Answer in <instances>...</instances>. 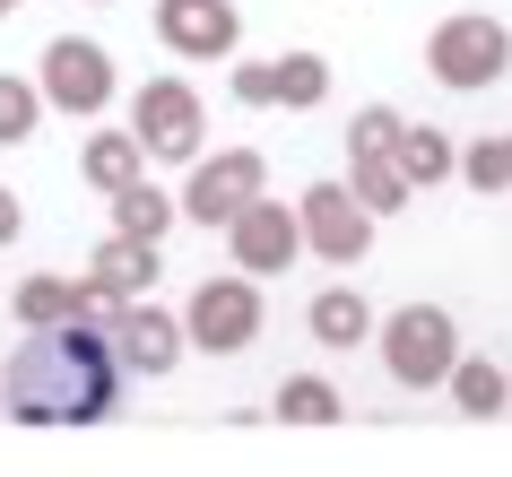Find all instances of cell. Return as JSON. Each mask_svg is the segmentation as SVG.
Returning <instances> with one entry per match:
<instances>
[{
    "instance_id": "cell-1",
    "label": "cell",
    "mask_w": 512,
    "mask_h": 477,
    "mask_svg": "<svg viewBox=\"0 0 512 477\" xmlns=\"http://www.w3.org/2000/svg\"><path fill=\"white\" fill-rule=\"evenodd\" d=\"M122 399V356L87 321H44L0 373V408L18 425H105Z\"/></svg>"
},
{
    "instance_id": "cell-2",
    "label": "cell",
    "mask_w": 512,
    "mask_h": 477,
    "mask_svg": "<svg viewBox=\"0 0 512 477\" xmlns=\"http://www.w3.org/2000/svg\"><path fill=\"white\" fill-rule=\"evenodd\" d=\"M460 356V330L443 304H400V313L382 321V365H391V382L400 391H426V382H443Z\"/></svg>"
},
{
    "instance_id": "cell-3",
    "label": "cell",
    "mask_w": 512,
    "mask_h": 477,
    "mask_svg": "<svg viewBox=\"0 0 512 477\" xmlns=\"http://www.w3.org/2000/svg\"><path fill=\"white\" fill-rule=\"evenodd\" d=\"M426 61H434V79H443V87H486V79H504V70H512V35H504V18L460 9V18L434 27Z\"/></svg>"
},
{
    "instance_id": "cell-4",
    "label": "cell",
    "mask_w": 512,
    "mask_h": 477,
    "mask_svg": "<svg viewBox=\"0 0 512 477\" xmlns=\"http://www.w3.org/2000/svg\"><path fill=\"white\" fill-rule=\"evenodd\" d=\"M183 330L209 347V356H243V347L261 339V295L243 287V278H209V287H191Z\"/></svg>"
},
{
    "instance_id": "cell-5",
    "label": "cell",
    "mask_w": 512,
    "mask_h": 477,
    "mask_svg": "<svg viewBox=\"0 0 512 477\" xmlns=\"http://www.w3.org/2000/svg\"><path fill=\"white\" fill-rule=\"evenodd\" d=\"M44 105H61V113H105V105H113V61H105V44H87V35H53V44H44Z\"/></svg>"
},
{
    "instance_id": "cell-6",
    "label": "cell",
    "mask_w": 512,
    "mask_h": 477,
    "mask_svg": "<svg viewBox=\"0 0 512 477\" xmlns=\"http://www.w3.org/2000/svg\"><path fill=\"white\" fill-rule=\"evenodd\" d=\"M304 243H313V252H322V261H365V243H374V209H365V200H356L348 183H313L304 191V226H296Z\"/></svg>"
},
{
    "instance_id": "cell-7",
    "label": "cell",
    "mask_w": 512,
    "mask_h": 477,
    "mask_svg": "<svg viewBox=\"0 0 512 477\" xmlns=\"http://www.w3.org/2000/svg\"><path fill=\"white\" fill-rule=\"evenodd\" d=\"M131 122H139L131 139L148 148V157H174V165L200 157V96H191L183 79H148V87H139V113H131Z\"/></svg>"
},
{
    "instance_id": "cell-8",
    "label": "cell",
    "mask_w": 512,
    "mask_h": 477,
    "mask_svg": "<svg viewBox=\"0 0 512 477\" xmlns=\"http://www.w3.org/2000/svg\"><path fill=\"white\" fill-rule=\"evenodd\" d=\"M243 200H261V157H252V148H226L217 165H191L183 209L200 217V226H226V217H235Z\"/></svg>"
},
{
    "instance_id": "cell-9",
    "label": "cell",
    "mask_w": 512,
    "mask_h": 477,
    "mask_svg": "<svg viewBox=\"0 0 512 477\" xmlns=\"http://www.w3.org/2000/svg\"><path fill=\"white\" fill-rule=\"evenodd\" d=\"M157 35L183 61H217V53H235V9L226 0H157Z\"/></svg>"
},
{
    "instance_id": "cell-10",
    "label": "cell",
    "mask_w": 512,
    "mask_h": 477,
    "mask_svg": "<svg viewBox=\"0 0 512 477\" xmlns=\"http://www.w3.org/2000/svg\"><path fill=\"white\" fill-rule=\"evenodd\" d=\"M226 235H235V261L252 269V278H270V269H287L296 261V217L287 209H270V200H243L235 217H226Z\"/></svg>"
},
{
    "instance_id": "cell-11",
    "label": "cell",
    "mask_w": 512,
    "mask_h": 477,
    "mask_svg": "<svg viewBox=\"0 0 512 477\" xmlns=\"http://www.w3.org/2000/svg\"><path fill=\"white\" fill-rule=\"evenodd\" d=\"M105 339H113V356H122L131 373H165V365H174V347H183V330H174L157 304H131V313H113Z\"/></svg>"
},
{
    "instance_id": "cell-12",
    "label": "cell",
    "mask_w": 512,
    "mask_h": 477,
    "mask_svg": "<svg viewBox=\"0 0 512 477\" xmlns=\"http://www.w3.org/2000/svg\"><path fill=\"white\" fill-rule=\"evenodd\" d=\"M96 287H105V295H139V287H157V243L113 235L105 252H96Z\"/></svg>"
},
{
    "instance_id": "cell-13",
    "label": "cell",
    "mask_w": 512,
    "mask_h": 477,
    "mask_svg": "<svg viewBox=\"0 0 512 477\" xmlns=\"http://www.w3.org/2000/svg\"><path fill=\"white\" fill-rule=\"evenodd\" d=\"M452 399H460V417H504V399H512V373H495L486 356H452Z\"/></svg>"
},
{
    "instance_id": "cell-14",
    "label": "cell",
    "mask_w": 512,
    "mask_h": 477,
    "mask_svg": "<svg viewBox=\"0 0 512 477\" xmlns=\"http://www.w3.org/2000/svg\"><path fill=\"white\" fill-rule=\"evenodd\" d=\"M365 330H374V313H365V295H356V287H322V295H313V339H322V347H356Z\"/></svg>"
},
{
    "instance_id": "cell-15",
    "label": "cell",
    "mask_w": 512,
    "mask_h": 477,
    "mask_svg": "<svg viewBox=\"0 0 512 477\" xmlns=\"http://www.w3.org/2000/svg\"><path fill=\"white\" fill-rule=\"evenodd\" d=\"M113 226H122V235H139V243H157L165 226H174V200H165V191H148V183H122V191H113Z\"/></svg>"
},
{
    "instance_id": "cell-16",
    "label": "cell",
    "mask_w": 512,
    "mask_h": 477,
    "mask_svg": "<svg viewBox=\"0 0 512 477\" xmlns=\"http://www.w3.org/2000/svg\"><path fill=\"white\" fill-rule=\"evenodd\" d=\"M322 96H330L322 53H287V61H270V105H322Z\"/></svg>"
},
{
    "instance_id": "cell-17",
    "label": "cell",
    "mask_w": 512,
    "mask_h": 477,
    "mask_svg": "<svg viewBox=\"0 0 512 477\" xmlns=\"http://www.w3.org/2000/svg\"><path fill=\"white\" fill-rule=\"evenodd\" d=\"M79 304H87V287H70V278H27V287H18V321H27V330L79 321Z\"/></svg>"
},
{
    "instance_id": "cell-18",
    "label": "cell",
    "mask_w": 512,
    "mask_h": 477,
    "mask_svg": "<svg viewBox=\"0 0 512 477\" xmlns=\"http://www.w3.org/2000/svg\"><path fill=\"white\" fill-rule=\"evenodd\" d=\"M139 165H148V148L122 139V131H105L96 148H87V183H96V191H122V183H139Z\"/></svg>"
},
{
    "instance_id": "cell-19",
    "label": "cell",
    "mask_w": 512,
    "mask_h": 477,
    "mask_svg": "<svg viewBox=\"0 0 512 477\" xmlns=\"http://www.w3.org/2000/svg\"><path fill=\"white\" fill-rule=\"evenodd\" d=\"M278 417L287 425H339V391L313 382V373H296V382H278Z\"/></svg>"
},
{
    "instance_id": "cell-20",
    "label": "cell",
    "mask_w": 512,
    "mask_h": 477,
    "mask_svg": "<svg viewBox=\"0 0 512 477\" xmlns=\"http://www.w3.org/2000/svg\"><path fill=\"white\" fill-rule=\"evenodd\" d=\"M400 174L408 183H443L452 174V139L443 131H400Z\"/></svg>"
},
{
    "instance_id": "cell-21",
    "label": "cell",
    "mask_w": 512,
    "mask_h": 477,
    "mask_svg": "<svg viewBox=\"0 0 512 477\" xmlns=\"http://www.w3.org/2000/svg\"><path fill=\"white\" fill-rule=\"evenodd\" d=\"M356 200H365V209H400V200H408L400 157H356Z\"/></svg>"
},
{
    "instance_id": "cell-22",
    "label": "cell",
    "mask_w": 512,
    "mask_h": 477,
    "mask_svg": "<svg viewBox=\"0 0 512 477\" xmlns=\"http://www.w3.org/2000/svg\"><path fill=\"white\" fill-rule=\"evenodd\" d=\"M400 131H408L400 113H391V105H374V113H356L348 148H356V157H400Z\"/></svg>"
},
{
    "instance_id": "cell-23",
    "label": "cell",
    "mask_w": 512,
    "mask_h": 477,
    "mask_svg": "<svg viewBox=\"0 0 512 477\" xmlns=\"http://www.w3.org/2000/svg\"><path fill=\"white\" fill-rule=\"evenodd\" d=\"M35 113H44V96H35L27 79H0V139H27Z\"/></svg>"
},
{
    "instance_id": "cell-24",
    "label": "cell",
    "mask_w": 512,
    "mask_h": 477,
    "mask_svg": "<svg viewBox=\"0 0 512 477\" xmlns=\"http://www.w3.org/2000/svg\"><path fill=\"white\" fill-rule=\"evenodd\" d=\"M460 174H469L478 191H504V183H512V165H504V139H478V148L460 157Z\"/></svg>"
},
{
    "instance_id": "cell-25",
    "label": "cell",
    "mask_w": 512,
    "mask_h": 477,
    "mask_svg": "<svg viewBox=\"0 0 512 477\" xmlns=\"http://www.w3.org/2000/svg\"><path fill=\"white\" fill-rule=\"evenodd\" d=\"M235 96H243V105H270V61H243V70H235Z\"/></svg>"
},
{
    "instance_id": "cell-26",
    "label": "cell",
    "mask_w": 512,
    "mask_h": 477,
    "mask_svg": "<svg viewBox=\"0 0 512 477\" xmlns=\"http://www.w3.org/2000/svg\"><path fill=\"white\" fill-rule=\"evenodd\" d=\"M18 226H27V209H18V191H0V243H18Z\"/></svg>"
},
{
    "instance_id": "cell-27",
    "label": "cell",
    "mask_w": 512,
    "mask_h": 477,
    "mask_svg": "<svg viewBox=\"0 0 512 477\" xmlns=\"http://www.w3.org/2000/svg\"><path fill=\"white\" fill-rule=\"evenodd\" d=\"M9 9H18V0H0V18H9Z\"/></svg>"
},
{
    "instance_id": "cell-28",
    "label": "cell",
    "mask_w": 512,
    "mask_h": 477,
    "mask_svg": "<svg viewBox=\"0 0 512 477\" xmlns=\"http://www.w3.org/2000/svg\"><path fill=\"white\" fill-rule=\"evenodd\" d=\"M504 165H512V139H504Z\"/></svg>"
}]
</instances>
